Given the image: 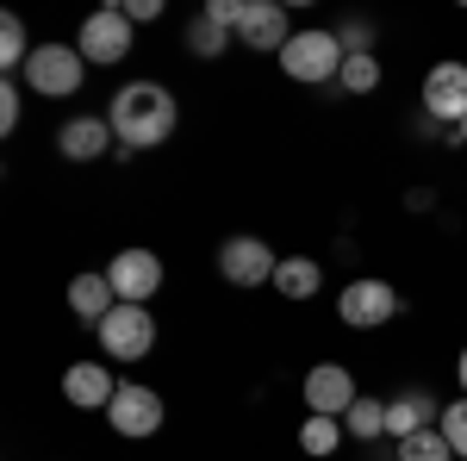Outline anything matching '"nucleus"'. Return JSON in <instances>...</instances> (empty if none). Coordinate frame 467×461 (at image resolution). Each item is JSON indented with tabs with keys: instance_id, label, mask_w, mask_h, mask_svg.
<instances>
[{
	"instance_id": "1",
	"label": "nucleus",
	"mask_w": 467,
	"mask_h": 461,
	"mask_svg": "<svg viewBox=\"0 0 467 461\" xmlns=\"http://www.w3.org/2000/svg\"><path fill=\"white\" fill-rule=\"evenodd\" d=\"M112 138H119V156H138V150H156V143L175 138V94L162 88V81H125L119 94H112Z\"/></svg>"
},
{
	"instance_id": "2",
	"label": "nucleus",
	"mask_w": 467,
	"mask_h": 461,
	"mask_svg": "<svg viewBox=\"0 0 467 461\" xmlns=\"http://www.w3.org/2000/svg\"><path fill=\"white\" fill-rule=\"evenodd\" d=\"M343 44H337V32H318V26H306V32L287 37V50H281V69H287V81H306V88H324V81H337L343 75Z\"/></svg>"
},
{
	"instance_id": "3",
	"label": "nucleus",
	"mask_w": 467,
	"mask_h": 461,
	"mask_svg": "<svg viewBox=\"0 0 467 461\" xmlns=\"http://www.w3.org/2000/svg\"><path fill=\"white\" fill-rule=\"evenodd\" d=\"M26 88H32L37 100H69L75 88L88 81V57L75 50V44H37L26 75H19Z\"/></svg>"
},
{
	"instance_id": "4",
	"label": "nucleus",
	"mask_w": 467,
	"mask_h": 461,
	"mask_svg": "<svg viewBox=\"0 0 467 461\" xmlns=\"http://www.w3.org/2000/svg\"><path fill=\"white\" fill-rule=\"evenodd\" d=\"M100 330V350L112 355V361H144L150 350H156V319H150V306H112V319L94 324Z\"/></svg>"
},
{
	"instance_id": "5",
	"label": "nucleus",
	"mask_w": 467,
	"mask_h": 461,
	"mask_svg": "<svg viewBox=\"0 0 467 461\" xmlns=\"http://www.w3.org/2000/svg\"><path fill=\"white\" fill-rule=\"evenodd\" d=\"M337 319L349 330H380V324L399 319V293L387 281H349L337 293Z\"/></svg>"
},
{
	"instance_id": "6",
	"label": "nucleus",
	"mask_w": 467,
	"mask_h": 461,
	"mask_svg": "<svg viewBox=\"0 0 467 461\" xmlns=\"http://www.w3.org/2000/svg\"><path fill=\"white\" fill-rule=\"evenodd\" d=\"M75 50L88 57V63H125V50H131V19L119 13V6H100V13H88L81 19V37H75Z\"/></svg>"
},
{
	"instance_id": "7",
	"label": "nucleus",
	"mask_w": 467,
	"mask_h": 461,
	"mask_svg": "<svg viewBox=\"0 0 467 461\" xmlns=\"http://www.w3.org/2000/svg\"><path fill=\"white\" fill-rule=\"evenodd\" d=\"M107 281L125 306H144V299H156V287H162V256L156 249H119L107 262Z\"/></svg>"
},
{
	"instance_id": "8",
	"label": "nucleus",
	"mask_w": 467,
	"mask_h": 461,
	"mask_svg": "<svg viewBox=\"0 0 467 461\" xmlns=\"http://www.w3.org/2000/svg\"><path fill=\"white\" fill-rule=\"evenodd\" d=\"M275 249L262 244V237H224V249H218V275L231 287H275Z\"/></svg>"
},
{
	"instance_id": "9",
	"label": "nucleus",
	"mask_w": 467,
	"mask_h": 461,
	"mask_svg": "<svg viewBox=\"0 0 467 461\" xmlns=\"http://www.w3.org/2000/svg\"><path fill=\"white\" fill-rule=\"evenodd\" d=\"M107 418H112V430H119V436H156V430H162V393L125 381V387L112 393Z\"/></svg>"
},
{
	"instance_id": "10",
	"label": "nucleus",
	"mask_w": 467,
	"mask_h": 461,
	"mask_svg": "<svg viewBox=\"0 0 467 461\" xmlns=\"http://www.w3.org/2000/svg\"><path fill=\"white\" fill-rule=\"evenodd\" d=\"M424 112H431L436 125H462L467 119V63H436L424 75Z\"/></svg>"
},
{
	"instance_id": "11",
	"label": "nucleus",
	"mask_w": 467,
	"mask_h": 461,
	"mask_svg": "<svg viewBox=\"0 0 467 461\" xmlns=\"http://www.w3.org/2000/svg\"><path fill=\"white\" fill-rule=\"evenodd\" d=\"M356 399H361L356 374H349L343 361H318V368L306 374V412H318V418H343Z\"/></svg>"
},
{
	"instance_id": "12",
	"label": "nucleus",
	"mask_w": 467,
	"mask_h": 461,
	"mask_svg": "<svg viewBox=\"0 0 467 461\" xmlns=\"http://www.w3.org/2000/svg\"><path fill=\"white\" fill-rule=\"evenodd\" d=\"M287 6H275V0H250V6H244V26H237V44H244V50H275V57H281V50H287Z\"/></svg>"
},
{
	"instance_id": "13",
	"label": "nucleus",
	"mask_w": 467,
	"mask_h": 461,
	"mask_svg": "<svg viewBox=\"0 0 467 461\" xmlns=\"http://www.w3.org/2000/svg\"><path fill=\"white\" fill-rule=\"evenodd\" d=\"M57 150H63L69 162H100V156L112 150V119H100V112L69 119V125L57 131Z\"/></svg>"
},
{
	"instance_id": "14",
	"label": "nucleus",
	"mask_w": 467,
	"mask_h": 461,
	"mask_svg": "<svg viewBox=\"0 0 467 461\" xmlns=\"http://www.w3.org/2000/svg\"><path fill=\"white\" fill-rule=\"evenodd\" d=\"M112 393H119V381H112L100 361H75L69 374H63V399H69V405H81V412H107Z\"/></svg>"
},
{
	"instance_id": "15",
	"label": "nucleus",
	"mask_w": 467,
	"mask_h": 461,
	"mask_svg": "<svg viewBox=\"0 0 467 461\" xmlns=\"http://www.w3.org/2000/svg\"><path fill=\"white\" fill-rule=\"evenodd\" d=\"M442 424V412H436V399L431 393H399V399H387V436L393 443H405V436H418V430H431Z\"/></svg>"
},
{
	"instance_id": "16",
	"label": "nucleus",
	"mask_w": 467,
	"mask_h": 461,
	"mask_svg": "<svg viewBox=\"0 0 467 461\" xmlns=\"http://www.w3.org/2000/svg\"><path fill=\"white\" fill-rule=\"evenodd\" d=\"M112 306H119V293H112L107 275H75L69 281V312L75 319L100 324V319H112Z\"/></svg>"
},
{
	"instance_id": "17",
	"label": "nucleus",
	"mask_w": 467,
	"mask_h": 461,
	"mask_svg": "<svg viewBox=\"0 0 467 461\" xmlns=\"http://www.w3.org/2000/svg\"><path fill=\"white\" fill-rule=\"evenodd\" d=\"M318 287H324V268L312 256H287V262L275 268V293H281V299H312Z\"/></svg>"
},
{
	"instance_id": "18",
	"label": "nucleus",
	"mask_w": 467,
	"mask_h": 461,
	"mask_svg": "<svg viewBox=\"0 0 467 461\" xmlns=\"http://www.w3.org/2000/svg\"><path fill=\"white\" fill-rule=\"evenodd\" d=\"M181 50H193L200 63H213V57L231 50V32H224L218 19H206V13H193V19H187V32H181Z\"/></svg>"
},
{
	"instance_id": "19",
	"label": "nucleus",
	"mask_w": 467,
	"mask_h": 461,
	"mask_svg": "<svg viewBox=\"0 0 467 461\" xmlns=\"http://www.w3.org/2000/svg\"><path fill=\"white\" fill-rule=\"evenodd\" d=\"M32 37H26V26H19V13H6V19H0V69L13 75V81H19V75H26V63H32Z\"/></svg>"
},
{
	"instance_id": "20",
	"label": "nucleus",
	"mask_w": 467,
	"mask_h": 461,
	"mask_svg": "<svg viewBox=\"0 0 467 461\" xmlns=\"http://www.w3.org/2000/svg\"><path fill=\"white\" fill-rule=\"evenodd\" d=\"M343 418H318V412H306V424H299V449L306 456H337L343 449Z\"/></svg>"
},
{
	"instance_id": "21",
	"label": "nucleus",
	"mask_w": 467,
	"mask_h": 461,
	"mask_svg": "<svg viewBox=\"0 0 467 461\" xmlns=\"http://www.w3.org/2000/svg\"><path fill=\"white\" fill-rule=\"evenodd\" d=\"M343 430H349L356 443H374V436H387V399H356V405L343 412Z\"/></svg>"
},
{
	"instance_id": "22",
	"label": "nucleus",
	"mask_w": 467,
	"mask_h": 461,
	"mask_svg": "<svg viewBox=\"0 0 467 461\" xmlns=\"http://www.w3.org/2000/svg\"><path fill=\"white\" fill-rule=\"evenodd\" d=\"M399 461H455V449H449L442 424H431V430H418V436L399 443Z\"/></svg>"
},
{
	"instance_id": "23",
	"label": "nucleus",
	"mask_w": 467,
	"mask_h": 461,
	"mask_svg": "<svg viewBox=\"0 0 467 461\" xmlns=\"http://www.w3.org/2000/svg\"><path fill=\"white\" fill-rule=\"evenodd\" d=\"M337 88H343V94H374V88H380V63H374V57H349L343 75H337Z\"/></svg>"
},
{
	"instance_id": "24",
	"label": "nucleus",
	"mask_w": 467,
	"mask_h": 461,
	"mask_svg": "<svg viewBox=\"0 0 467 461\" xmlns=\"http://www.w3.org/2000/svg\"><path fill=\"white\" fill-rule=\"evenodd\" d=\"M19 112H26V81L6 75V81H0V131H6V138L19 131Z\"/></svg>"
},
{
	"instance_id": "25",
	"label": "nucleus",
	"mask_w": 467,
	"mask_h": 461,
	"mask_svg": "<svg viewBox=\"0 0 467 461\" xmlns=\"http://www.w3.org/2000/svg\"><path fill=\"white\" fill-rule=\"evenodd\" d=\"M442 436H449V449L467 461V399H455V405H442Z\"/></svg>"
},
{
	"instance_id": "26",
	"label": "nucleus",
	"mask_w": 467,
	"mask_h": 461,
	"mask_svg": "<svg viewBox=\"0 0 467 461\" xmlns=\"http://www.w3.org/2000/svg\"><path fill=\"white\" fill-rule=\"evenodd\" d=\"M244 6H250V0H206V6H200V13H206V19H218V26H224V32L237 37V26H244Z\"/></svg>"
},
{
	"instance_id": "27",
	"label": "nucleus",
	"mask_w": 467,
	"mask_h": 461,
	"mask_svg": "<svg viewBox=\"0 0 467 461\" xmlns=\"http://www.w3.org/2000/svg\"><path fill=\"white\" fill-rule=\"evenodd\" d=\"M119 13L131 26H150V19H162V0H119Z\"/></svg>"
},
{
	"instance_id": "28",
	"label": "nucleus",
	"mask_w": 467,
	"mask_h": 461,
	"mask_svg": "<svg viewBox=\"0 0 467 461\" xmlns=\"http://www.w3.org/2000/svg\"><path fill=\"white\" fill-rule=\"evenodd\" d=\"M455 381H462V393H467V350H462V361H455Z\"/></svg>"
},
{
	"instance_id": "29",
	"label": "nucleus",
	"mask_w": 467,
	"mask_h": 461,
	"mask_svg": "<svg viewBox=\"0 0 467 461\" xmlns=\"http://www.w3.org/2000/svg\"><path fill=\"white\" fill-rule=\"evenodd\" d=\"M449 138H455V143H462V150H467V119H462V125H455V131H449Z\"/></svg>"
}]
</instances>
